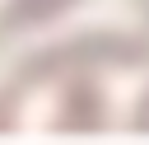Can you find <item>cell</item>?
<instances>
[{
	"mask_svg": "<svg viewBox=\"0 0 149 145\" xmlns=\"http://www.w3.org/2000/svg\"><path fill=\"white\" fill-rule=\"evenodd\" d=\"M70 108H79V112H70L65 126H98V94H93L88 84L70 89Z\"/></svg>",
	"mask_w": 149,
	"mask_h": 145,
	"instance_id": "2",
	"label": "cell"
},
{
	"mask_svg": "<svg viewBox=\"0 0 149 145\" xmlns=\"http://www.w3.org/2000/svg\"><path fill=\"white\" fill-rule=\"evenodd\" d=\"M135 126H140V131H149V94L140 98V112H135Z\"/></svg>",
	"mask_w": 149,
	"mask_h": 145,
	"instance_id": "4",
	"label": "cell"
},
{
	"mask_svg": "<svg viewBox=\"0 0 149 145\" xmlns=\"http://www.w3.org/2000/svg\"><path fill=\"white\" fill-rule=\"evenodd\" d=\"M70 0H19L9 14H5V28L9 23H23V19H47V14H56V9H65Z\"/></svg>",
	"mask_w": 149,
	"mask_h": 145,
	"instance_id": "3",
	"label": "cell"
},
{
	"mask_svg": "<svg viewBox=\"0 0 149 145\" xmlns=\"http://www.w3.org/2000/svg\"><path fill=\"white\" fill-rule=\"evenodd\" d=\"M149 56V42L144 37H84V42H65L47 56H33L19 75L14 89H28L47 75H56L61 65H98V61H144Z\"/></svg>",
	"mask_w": 149,
	"mask_h": 145,
	"instance_id": "1",
	"label": "cell"
}]
</instances>
